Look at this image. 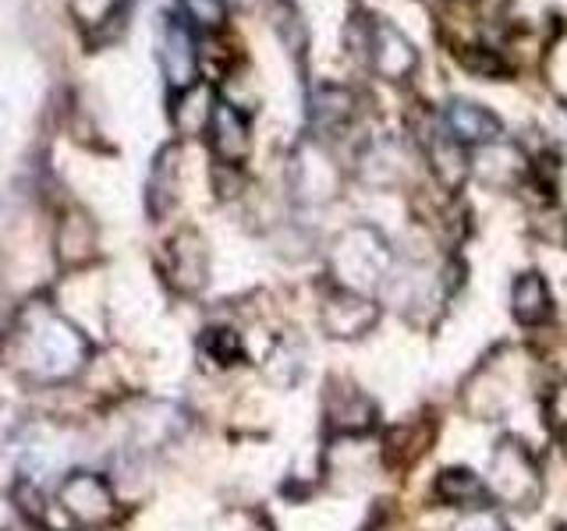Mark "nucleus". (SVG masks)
I'll use <instances>...</instances> for the list:
<instances>
[{"label":"nucleus","mask_w":567,"mask_h":531,"mask_svg":"<svg viewBox=\"0 0 567 531\" xmlns=\"http://www.w3.org/2000/svg\"><path fill=\"white\" fill-rule=\"evenodd\" d=\"M8 358L32 383H64L82 372L89 341L68 315L47 301H32L14 323Z\"/></svg>","instance_id":"1"},{"label":"nucleus","mask_w":567,"mask_h":531,"mask_svg":"<svg viewBox=\"0 0 567 531\" xmlns=\"http://www.w3.org/2000/svg\"><path fill=\"white\" fill-rule=\"evenodd\" d=\"M486 492L496 503L507 507H532L539 503L543 492V478L536 457L528 454L525 442L518 439H501L489 457V478H486Z\"/></svg>","instance_id":"2"},{"label":"nucleus","mask_w":567,"mask_h":531,"mask_svg":"<svg viewBox=\"0 0 567 531\" xmlns=\"http://www.w3.org/2000/svg\"><path fill=\"white\" fill-rule=\"evenodd\" d=\"M386 262H390V252L372 227H351L348 235H341V241H337L333 259H330L337 280H341L344 291L351 294L369 291L372 283L386 273Z\"/></svg>","instance_id":"3"},{"label":"nucleus","mask_w":567,"mask_h":531,"mask_svg":"<svg viewBox=\"0 0 567 531\" xmlns=\"http://www.w3.org/2000/svg\"><path fill=\"white\" fill-rule=\"evenodd\" d=\"M159 67H164L171 96L203 82L199 32H195L177 11L164 14V25H159Z\"/></svg>","instance_id":"4"},{"label":"nucleus","mask_w":567,"mask_h":531,"mask_svg":"<svg viewBox=\"0 0 567 531\" xmlns=\"http://www.w3.org/2000/svg\"><path fill=\"white\" fill-rule=\"evenodd\" d=\"M362 61L372 67V75H380L386 82H408L419 71V50L390 18L372 14Z\"/></svg>","instance_id":"5"},{"label":"nucleus","mask_w":567,"mask_h":531,"mask_svg":"<svg viewBox=\"0 0 567 531\" xmlns=\"http://www.w3.org/2000/svg\"><path fill=\"white\" fill-rule=\"evenodd\" d=\"M58 503L68 510V518L82 528H103L114 521V489L96 471H71L58 486Z\"/></svg>","instance_id":"6"},{"label":"nucleus","mask_w":567,"mask_h":531,"mask_svg":"<svg viewBox=\"0 0 567 531\" xmlns=\"http://www.w3.org/2000/svg\"><path fill=\"white\" fill-rule=\"evenodd\" d=\"M206 138H209L213 156L230 167H241L248 153H252V124H248V114L238 103L220 100V96H217V106H213Z\"/></svg>","instance_id":"7"},{"label":"nucleus","mask_w":567,"mask_h":531,"mask_svg":"<svg viewBox=\"0 0 567 531\" xmlns=\"http://www.w3.org/2000/svg\"><path fill=\"white\" fill-rule=\"evenodd\" d=\"M443 128H447L451 138H457L461 146H493L504 135V124L489 106L475 103V100H461L454 96L447 106H443Z\"/></svg>","instance_id":"8"},{"label":"nucleus","mask_w":567,"mask_h":531,"mask_svg":"<svg viewBox=\"0 0 567 531\" xmlns=\"http://www.w3.org/2000/svg\"><path fill=\"white\" fill-rule=\"evenodd\" d=\"M319 323L327 326L330 336H362L365 330L377 326V305L365 301L362 294L337 291L333 298H327L323 312H319Z\"/></svg>","instance_id":"9"},{"label":"nucleus","mask_w":567,"mask_h":531,"mask_svg":"<svg viewBox=\"0 0 567 531\" xmlns=\"http://www.w3.org/2000/svg\"><path fill=\"white\" fill-rule=\"evenodd\" d=\"M171 248V283L177 291L195 294L206 283V241L195 235L192 227L177 230V238L167 244Z\"/></svg>","instance_id":"10"},{"label":"nucleus","mask_w":567,"mask_h":531,"mask_svg":"<svg viewBox=\"0 0 567 531\" xmlns=\"http://www.w3.org/2000/svg\"><path fill=\"white\" fill-rule=\"evenodd\" d=\"M177 159H182V149H177V142H167V146L156 153L153 167H150L146 209H150L153 220H164L167 212L177 206Z\"/></svg>","instance_id":"11"},{"label":"nucleus","mask_w":567,"mask_h":531,"mask_svg":"<svg viewBox=\"0 0 567 531\" xmlns=\"http://www.w3.org/2000/svg\"><path fill=\"white\" fill-rule=\"evenodd\" d=\"M316 164V146H298L295 153V164H291V174H295V195L306 202H319V199H333L337 195V185H341V170L333 167V159L327 156L323 167H312Z\"/></svg>","instance_id":"12"},{"label":"nucleus","mask_w":567,"mask_h":531,"mask_svg":"<svg viewBox=\"0 0 567 531\" xmlns=\"http://www.w3.org/2000/svg\"><path fill=\"white\" fill-rule=\"evenodd\" d=\"M213 106H217V93H213V85L199 82L185 88V93L171 96V124L177 135H206Z\"/></svg>","instance_id":"13"},{"label":"nucleus","mask_w":567,"mask_h":531,"mask_svg":"<svg viewBox=\"0 0 567 531\" xmlns=\"http://www.w3.org/2000/svg\"><path fill=\"white\" fill-rule=\"evenodd\" d=\"M511 312L522 326H539L554 315V298L539 273H522L511 288Z\"/></svg>","instance_id":"14"},{"label":"nucleus","mask_w":567,"mask_h":531,"mask_svg":"<svg viewBox=\"0 0 567 531\" xmlns=\"http://www.w3.org/2000/svg\"><path fill=\"white\" fill-rule=\"evenodd\" d=\"M309 114H312V124L319 132L344 128V124H351V117H354V93L348 85L319 82V88L309 100Z\"/></svg>","instance_id":"15"},{"label":"nucleus","mask_w":567,"mask_h":531,"mask_svg":"<svg viewBox=\"0 0 567 531\" xmlns=\"http://www.w3.org/2000/svg\"><path fill=\"white\" fill-rule=\"evenodd\" d=\"M327 418L333 429H341V433H365L372 418H377V407H372L359 389H333L330 400H327Z\"/></svg>","instance_id":"16"},{"label":"nucleus","mask_w":567,"mask_h":531,"mask_svg":"<svg viewBox=\"0 0 567 531\" xmlns=\"http://www.w3.org/2000/svg\"><path fill=\"white\" fill-rule=\"evenodd\" d=\"M454 61L461 71H468L472 79H483V82H507L514 79V64L504 58L501 50H493L486 43H465L454 50Z\"/></svg>","instance_id":"17"},{"label":"nucleus","mask_w":567,"mask_h":531,"mask_svg":"<svg viewBox=\"0 0 567 531\" xmlns=\"http://www.w3.org/2000/svg\"><path fill=\"white\" fill-rule=\"evenodd\" d=\"M430 164H433V170H436V177L447 188H457L461 181H465V174H468V167H472V159H468V149L461 146L457 138H451L447 135V128L440 124V132L433 135V142H430Z\"/></svg>","instance_id":"18"},{"label":"nucleus","mask_w":567,"mask_h":531,"mask_svg":"<svg viewBox=\"0 0 567 531\" xmlns=\"http://www.w3.org/2000/svg\"><path fill=\"white\" fill-rule=\"evenodd\" d=\"M96 244V227L82 209H68L58 220V256L64 262H82Z\"/></svg>","instance_id":"19"},{"label":"nucleus","mask_w":567,"mask_h":531,"mask_svg":"<svg viewBox=\"0 0 567 531\" xmlns=\"http://www.w3.org/2000/svg\"><path fill=\"white\" fill-rule=\"evenodd\" d=\"M436 500L447 503V507H475L478 500H486V482H478V478L468 471V468H447L440 478H436Z\"/></svg>","instance_id":"20"},{"label":"nucleus","mask_w":567,"mask_h":531,"mask_svg":"<svg viewBox=\"0 0 567 531\" xmlns=\"http://www.w3.org/2000/svg\"><path fill=\"white\" fill-rule=\"evenodd\" d=\"M270 22L274 32L280 35V43L288 46V53H295L298 61H306V50H309V25L301 11L295 8V0H274L270 4Z\"/></svg>","instance_id":"21"},{"label":"nucleus","mask_w":567,"mask_h":531,"mask_svg":"<svg viewBox=\"0 0 567 531\" xmlns=\"http://www.w3.org/2000/svg\"><path fill=\"white\" fill-rule=\"evenodd\" d=\"M177 14H182L199 35H217L227 29L230 8L224 0H177Z\"/></svg>","instance_id":"22"},{"label":"nucleus","mask_w":567,"mask_h":531,"mask_svg":"<svg viewBox=\"0 0 567 531\" xmlns=\"http://www.w3.org/2000/svg\"><path fill=\"white\" fill-rule=\"evenodd\" d=\"M203 351L209 354L217 365H235L241 358V341L235 330H206L203 336Z\"/></svg>","instance_id":"23"},{"label":"nucleus","mask_w":567,"mask_h":531,"mask_svg":"<svg viewBox=\"0 0 567 531\" xmlns=\"http://www.w3.org/2000/svg\"><path fill=\"white\" fill-rule=\"evenodd\" d=\"M454 531H511V528H507V521L496 510L475 507V510H468L465 518L454 524Z\"/></svg>","instance_id":"24"},{"label":"nucleus","mask_w":567,"mask_h":531,"mask_svg":"<svg viewBox=\"0 0 567 531\" xmlns=\"http://www.w3.org/2000/svg\"><path fill=\"white\" fill-rule=\"evenodd\" d=\"M224 4H227V8H248L252 0H224Z\"/></svg>","instance_id":"25"}]
</instances>
